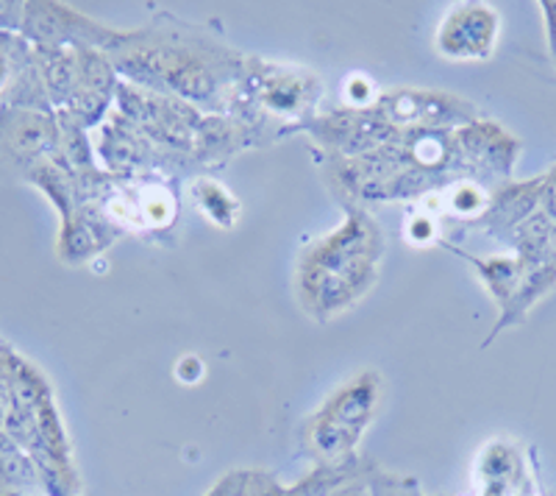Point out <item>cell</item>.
<instances>
[{"label":"cell","mask_w":556,"mask_h":496,"mask_svg":"<svg viewBox=\"0 0 556 496\" xmlns=\"http://www.w3.org/2000/svg\"><path fill=\"white\" fill-rule=\"evenodd\" d=\"M498 37V14L490 7H456L437 34V51L448 59H486Z\"/></svg>","instance_id":"obj_1"},{"label":"cell","mask_w":556,"mask_h":496,"mask_svg":"<svg viewBox=\"0 0 556 496\" xmlns=\"http://www.w3.org/2000/svg\"><path fill=\"white\" fill-rule=\"evenodd\" d=\"M62 142L53 117L37 109H12L0 117V146L17 162H34Z\"/></svg>","instance_id":"obj_2"},{"label":"cell","mask_w":556,"mask_h":496,"mask_svg":"<svg viewBox=\"0 0 556 496\" xmlns=\"http://www.w3.org/2000/svg\"><path fill=\"white\" fill-rule=\"evenodd\" d=\"M0 371L7 380L9 390V408L20 410H37L45 401H51V385L42 376V371L34 363H28L26 357H20L17 351L9 349L7 344H0Z\"/></svg>","instance_id":"obj_3"},{"label":"cell","mask_w":556,"mask_h":496,"mask_svg":"<svg viewBox=\"0 0 556 496\" xmlns=\"http://www.w3.org/2000/svg\"><path fill=\"white\" fill-rule=\"evenodd\" d=\"M376 401H379V380L374 374H365L337 390L320 413H326L337 424L348 426V430H354L359 435L367 421H370V416H374Z\"/></svg>","instance_id":"obj_4"},{"label":"cell","mask_w":556,"mask_h":496,"mask_svg":"<svg viewBox=\"0 0 556 496\" xmlns=\"http://www.w3.org/2000/svg\"><path fill=\"white\" fill-rule=\"evenodd\" d=\"M543 187L545 176L534 178V182H526V185H513L501 190L495 196V201L490 204L486 212V221L493 230H518L520 223L529 221L534 212L540 210V201H543Z\"/></svg>","instance_id":"obj_5"},{"label":"cell","mask_w":556,"mask_h":496,"mask_svg":"<svg viewBox=\"0 0 556 496\" xmlns=\"http://www.w3.org/2000/svg\"><path fill=\"white\" fill-rule=\"evenodd\" d=\"M39 73L45 92L56 107H67L78 89V51L76 48H39Z\"/></svg>","instance_id":"obj_6"},{"label":"cell","mask_w":556,"mask_h":496,"mask_svg":"<svg viewBox=\"0 0 556 496\" xmlns=\"http://www.w3.org/2000/svg\"><path fill=\"white\" fill-rule=\"evenodd\" d=\"M356 441H359V435L354 430L337 424L326 413L312 419V424L306 426V446H309V452H315V458L326 460V463H337V460L348 458V455L354 452Z\"/></svg>","instance_id":"obj_7"},{"label":"cell","mask_w":556,"mask_h":496,"mask_svg":"<svg viewBox=\"0 0 556 496\" xmlns=\"http://www.w3.org/2000/svg\"><path fill=\"white\" fill-rule=\"evenodd\" d=\"M0 483L7 488H31L39 483L34 458L7 430H0Z\"/></svg>","instance_id":"obj_8"},{"label":"cell","mask_w":556,"mask_h":496,"mask_svg":"<svg viewBox=\"0 0 556 496\" xmlns=\"http://www.w3.org/2000/svg\"><path fill=\"white\" fill-rule=\"evenodd\" d=\"M101 251V243H98L96 232L89 230L87 223L81 221L78 215H73L70 221H64L62 226V237H59V257L64 262H84L89 260L92 255Z\"/></svg>","instance_id":"obj_9"},{"label":"cell","mask_w":556,"mask_h":496,"mask_svg":"<svg viewBox=\"0 0 556 496\" xmlns=\"http://www.w3.org/2000/svg\"><path fill=\"white\" fill-rule=\"evenodd\" d=\"M31 57L26 39L17 34H0V98L9 96L14 78L31 62Z\"/></svg>","instance_id":"obj_10"},{"label":"cell","mask_w":556,"mask_h":496,"mask_svg":"<svg viewBox=\"0 0 556 496\" xmlns=\"http://www.w3.org/2000/svg\"><path fill=\"white\" fill-rule=\"evenodd\" d=\"M101 151H103V157H106V162L112 168L134 165V162H137V157H139L137 140H134L131 134L123 132V128L112 132V137L106 134V140H103Z\"/></svg>","instance_id":"obj_11"},{"label":"cell","mask_w":556,"mask_h":496,"mask_svg":"<svg viewBox=\"0 0 556 496\" xmlns=\"http://www.w3.org/2000/svg\"><path fill=\"white\" fill-rule=\"evenodd\" d=\"M198 198H201V207L212 221L223 223L228 226L231 223V212H235V204H231V198L220 190L217 185L212 182H198Z\"/></svg>","instance_id":"obj_12"},{"label":"cell","mask_w":556,"mask_h":496,"mask_svg":"<svg viewBox=\"0 0 556 496\" xmlns=\"http://www.w3.org/2000/svg\"><path fill=\"white\" fill-rule=\"evenodd\" d=\"M412 160L420 168H440L448 160V142L440 134H424L412 142Z\"/></svg>","instance_id":"obj_13"},{"label":"cell","mask_w":556,"mask_h":496,"mask_svg":"<svg viewBox=\"0 0 556 496\" xmlns=\"http://www.w3.org/2000/svg\"><path fill=\"white\" fill-rule=\"evenodd\" d=\"M301 98H304V92H301L295 78H281V82L270 84V89L265 92V101L270 103L273 109H281V112L295 109L298 103H301Z\"/></svg>","instance_id":"obj_14"},{"label":"cell","mask_w":556,"mask_h":496,"mask_svg":"<svg viewBox=\"0 0 556 496\" xmlns=\"http://www.w3.org/2000/svg\"><path fill=\"white\" fill-rule=\"evenodd\" d=\"M451 207L459 215H473V212H479L484 207V198L479 196V190L473 185H459V190H454V196H451Z\"/></svg>","instance_id":"obj_15"},{"label":"cell","mask_w":556,"mask_h":496,"mask_svg":"<svg viewBox=\"0 0 556 496\" xmlns=\"http://www.w3.org/2000/svg\"><path fill=\"white\" fill-rule=\"evenodd\" d=\"M248 480H251V471H231L206 496H245Z\"/></svg>","instance_id":"obj_16"},{"label":"cell","mask_w":556,"mask_h":496,"mask_svg":"<svg viewBox=\"0 0 556 496\" xmlns=\"http://www.w3.org/2000/svg\"><path fill=\"white\" fill-rule=\"evenodd\" d=\"M281 494H285V488H281L270 474H265V471H251L245 496H281Z\"/></svg>","instance_id":"obj_17"},{"label":"cell","mask_w":556,"mask_h":496,"mask_svg":"<svg viewBox=\"0 0 556 496\" xmlns=\"http://www.w3.org/2000/svg\"><path fill=\"white\" fill-rule=\"evenodd\" d=\"M203 371H206V369H203V363L198 360L195 355L181 357V360H178V365H176V376L181 382H187V385H195V382L203 376Z\"/></svg>","instance_id":"obj_18"},{"label":"cell","mask_w":556,"mask_h":496,"mask_svg":"<svg viewBox=\"0 0 556 496\" xmlns=\"http://www.w3.org/2000/svg\"><path fill=\"white\" fill-rule=\"evenodd\" d=\"M370 92H374V87H370V82L365 76H354L345 87V96L354 103H365L370 98Z\"/></svg>","instance_id":"obj_19"},{"label":"cell","mask_w":556,"mask_h":496,"mask_svg":"<svg viewBox=\"0 0 556 496\" xmlns=\"http://www.w3.org/2000/svg\"><path fill=\"white\" fill-rule=\"evenodd\" d=\"M431 232H434V226H431L429 221H415L409 226V237H412V240H417V243L431 240Z\"/></svg>","instance_id":"obj_20"},{"label":"cell","mask_w":556,"mask_h":496,"mask_svg":"<svg viewBox=\"0 0 556 496\" xmlns=\"http://www.w3.org/2000/svg\"><path fill=\"white\" fill-rule=\"evenodd\" d=\"M545 20H548V37H551V51L556 57V3H543Z\"/></svg>","instance_id":"obj_21"},{"label":"cell","mask_w":556,"mask_h":496,"mask_svg":"<svg viewBox=\"0 0 556 496\" xmlns=\"http://www.w3.org/2000/svg\"><path fill=\"white\" fill-rule=\"evenodd\" d=\"M7 413H9V390H7V380H3V371H0V430L7 424Z\"/></svg>","instance_id":"obj_22"},{"label":"cell","mask_w":556,"mask_h":496,"mask_svg":"<svg viewBox=\"0 0 556 496\" xmlns=\"http://www.w3.org/2000/svg\"><path fill=\"white\" fill-rule=\"evenodd\" d=\"M7 496H20V494H7Z\"/></svg>","instance_id":"obj_23"}]
</instances>
